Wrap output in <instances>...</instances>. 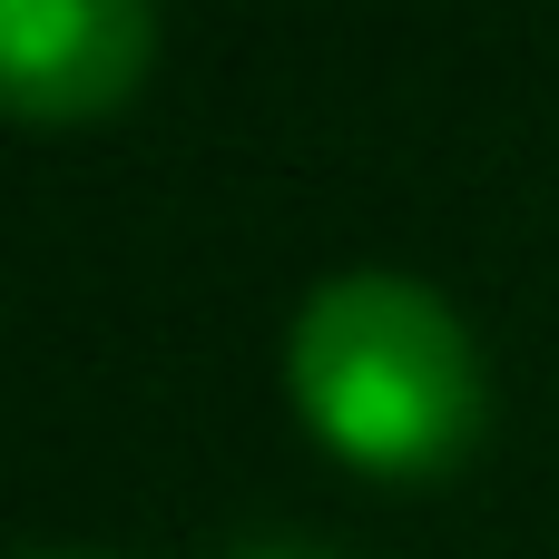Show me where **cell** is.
<instances>
[{
  "mask_svg": "<svg viewBox=\"0 0 559 559\" xmlns=\"http://www.w3.org/2000/svg\"><path fill=\"white\" fill-rule=\"evenodd\" d=\"M285 403L344 472L442 481L481 442L491 383H481V344L442 285L393 275V265H354L295 305Z\"/></svg>",
  "mask_w": 559,
  "mask_h": 559,
  "instance_id": "obj_1",
  "label": "cell"
},
{
  "mask_svg": "<svg viewBox=\"0 0 559 559\" xmlns=\"http://www.w3.org/2000/svg\"><path fill=\"white\" fill-rule=\"evenodd\" d=\"M157 69V0H0V118L88 128Z\"/></svg>",
  "mask_w": 559,
  "mask_h": 559,
  "instance_id": "obj_2",
  "label": "cell"
},
{
  "mask_svg": "<svg viewBox=\"0 0 559 559\" xmlns=\"http://www.w3.org/2000/svg\"><path fill=\"white\" fill-rule=\"evenodd\" d=\"M226 559H324V550H305V540H246V550H226Z\"/></svg>",
  "mask_w": 559,
  "mask_h": 559,
  "instance_id": "obj_3",
  "label": "cell"
},
{
  "mask_svg": "<svg viewBox=\"0 0 559 559\" xmlns=\"http://www.w3.org/2000/svg\"><path fill=\"white\" fill-rule=\"evenodd\" d=\"M29 559H98V550H29Z\"/></svg>",
  "mask_w": 559,
  "mask_h": 559,
  "instance_id": "obj_4",
  "label": "cell"
}]
</instances>
